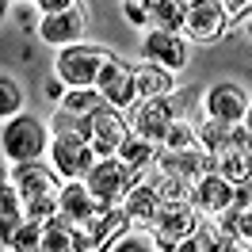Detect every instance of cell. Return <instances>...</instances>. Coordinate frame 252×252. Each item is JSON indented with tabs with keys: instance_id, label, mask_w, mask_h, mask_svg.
I'll return each mask as SVG.
<instances>
[{
	"instance_id": "cell-1",
	"label": "cell",
	"mask_w": 252,
	"mask_h": 252,
	"mask_svg": "<svg viewBox=\"0 0 252 252\" xmlns=\"http://www.w3.org/2000/svg\"><path fill=\"white\" fill-rule=\"evenodd\" d=\"M84 180H88V188H92V195L99 203L115 206V203H126V195L142 184V168L126 164V160L115 153V157H99Z\"/></svg>"
},
{
	"instance_id": "cell-2",
	"label": "cell",
	"mask_w": 252,
	"mask_h": 252,
	"mask_svg": "<svg viewBox=\"0 0 252 252\" xmlns=\"http://www.w3.org/2000/svg\"><path fill=\"white\" fill-rule=\"evenodd\" d=\"M50 160H54V172L62 180H84L92 172V164L99 160V153H95L88 134H80V130H58L54 142H50Z\"/></svg>"
},
{
	"instance_id": "cell-3",
	"label": "cell",
	"mask_w": 252,
	"mask_h": 252,
	"mask_svg": "<svg viewBox=\"0 0 252 252\" xmlns=\"http://www.w3.org/2000/svg\"><path fill=\"white\" fill-rule=\"evenodd\" d=\"M111 58H115V54H107V50H99V46H77V42H73V46H65L62 54H58L54 77H62L69 88H92Z\"/></svg>"
},
{
	"instance_id": "cell-4",
	"label": "cell",
	"mask_w": 252,
	"mask_h": 252,
	"mask_svg": "<svg viewBox=\"0 0 252 252\" xmlns=\"http://www.w3.org/2000/svg\"><path fill=\"white\" fill-rule=\"evenodd\" d=\"M126 119H130V130L149 138L153 145H164L172 123L180 119V107H176L172 95H153V99H138L126 107Z\"/></svg>"
},
{
	"instance_id": "cell-5",
	"label": "cell",
	"mask_w": 252,
	"mask_h": 252,
	"mask_svg": "<svg viewBox=\"0 0 252 252\" xmlns=\"http://www.w3.org/2000/svg\"><path fill=\"white\" fill-rule=\"evenodd\" d=\"M153 168H160V172H168V176H176V180H184V184L195 188L206 172L218 168V157H214V149H206V145H191V149L160 145L157 157H153Z\"/></svg>"
},
{
	"instance_id": "cell-6",
	"label": "cell",
	"mask_w": 252,
	"mask_h": 252,
	"mask_svg": "<svg viewBox=\"0 0 252 252\" xmlns=\"http://www.w3.org/2000/svg\"><path fill=\"white\" fill-rule=\"evenodd\" d=\"M199 225H203V210L195 206V199H164L157 218V249H180Z\"/></svg>"
},
{
	"instance_id": "cell-7",
	"label": "cell",
	"mask_w": 252,
	"mask_h": 252,
	"mask_svg": "<svg viewBox=\"0 0 252 252\" xmlns=\"http://www.w3.org/2000/svg\"><path fill=\"white\" fill-rule=\"evenodd\" d=\"M46 126L31 119V115H12L4 126V157L23 164V160H38L46 149Z\"/></svg>"
},
{
	"instance_id": "cell-8",
	"label": "cell",
	"mask_w": 252,
	"mask_h": 252,
	"mask_svg": "<svg viewBox=\"0 0 252 252\" xmlns=\"http://www.w3.org/2000/svg\"><path fill=\"white\" fill-rule=\"evenodd\" d=\"M88 123H92V134H88V138H92L99 157H115V153L123 149V142L130 138V119H126V111L115 107V103H103Z\"/></svg>"
},
{
	"instance_id": "cell-9",
	"label": "cell",
	"mask_w": 252,
	"mask_h": 252,
	"mask_svg": "<svg viewBox=\"0 0 252 252\" xmlns=\"http://www.w3.org/2000/svg\"><path fill=\"white\" fill-rule=\"evenodd\" d=\"M214 157H218V172L225 180H233V184L252 180V130L233 126V134L214 149Z\"/></svg>"
},
{
	"instance_id": "cell-10",
	"label": "cell",
	"mask_w": 252,
	"mask_h": 252,
	"mask_svg": "<svg viewBox=\"0 0 252 252\" xmlns=\"http://www.w3.org/2000/svg\"><path fill=\"white\" fill-rule=\"evenodd\" d=\"M229 12L221 0H191L188 8V23H184V34L195 38V42H214L229 31Z\"/></svg>"
},
{
	"instance_id": "cell-11",
	"label": "cell",
	"mask_w": 252,
	"mask_h": 252,
	"mask_svg": "<svg viewBox=\"0 0 252 252\" xmlns=\"http://www.w3.org/2000/svg\"><path fill=\"white\" fill-rule=\"evenodd\" d=\"M142 58L153 65H164L180 73L188 65V42H184V31H164V27H153L142 42Z\"/></svg>"
},
{
	"instance_id": "cell-12",
	"label": "cell",
	"mask_w": 252,
	"mask_h": 252,
	"mask_svg": "<svg viewBox=\"0 0 252 252\" xmlns=\"http://www.w3.org/2000/svg\"><path fill=\"white\" fill-rule=\"evenodd\" d=\"M233 195H237V184L233 180H225V176L214 168V172H206L195 188H191V199H195V206L203 210V214H221V210H229L233 206Z\"/></svg>"
},
{
	"instance_id": "cell-13",
	"label": "cell",
	"mask_w": 252,
	"mask_h": 252,
	"mask_svg": "<svg viewBox=\"0 0 252 252\" xmlns=\"http://www.w3.org/2000/svg\"><path fill=\"white\" fill-rule=\"evenodd\" d=\"M95 88L107 95V103H115V107L126 111L134 103V65L123 62V58H111V62L103 65L99 80H95Z\"/></svg>"
},
{
	"instance_id": "cell-14",
	"label": "cell",
	"mask_w": 252,
	"mask_h": 252,
	"mask_svg": "<svg viewBox=\"0 0 252 252\" xmlns=\"http://www.w3.org/2000/svg\"><path fill=\"white\" fill-rule=\"evenodd\" d=\"M180 249L184 252H225V249H245V241H241L221 218H214V221H203Z\"/></svg>"
},
{
	"instance_id": "cell-15",
	"label": "cell",
	"mask_w": 252,
	"mask_h": 252,
	"mask_svg": "<svg viewBox=\"0 0 252 252\" xmlns=\"http://www.w3.org/2000/svg\"><path fill=\"white\" fill-rule=\"evenodd\" d=\"M12 188L19 191L23 203H31V199H42V195H58V180L38 160H23V164H16V172H12Z\"/></svg>"
},
{
	"instance_id": "cell-16",
	"label": "cell",
	"mask_w": 252,
	"mask_h": 252,
	"mask_svg": "<svg viewBox=\"0 0 252 252\" xmlns=\"http://www.w3.org/2000/svg\"><path fill=\"white\" fill-rule=\"evenodd\" d=\"M249 95L245 88H237V84H214L210 92H206V111L214 115V119H225V123H245V111H249Z\"/></svg>"
},
{
	"instance_id": "cell-17",
	"label": "cell",
	"mask_w": 252,
	"mask_h": 252,
	"mask_svg": "<svg viewBox=\"0 0 252 252\" xmlns=\"http://www.w3.org/2000/svg\"><path fill=\"white\" fill-rule=\"evenodd\" d=\"M99 206H111V203H99V199H95L92 188H88V180H69L62 188V218L84 225Z\"/></svg>"
},
{
	"instance_id": "cell-18",
	"label": "cell",
	"mask_w": 252,
	"mask_h": 252,
	"mask_svg": "<svg viewBox=\"0 0 252 252\" xmlns=\"http://www.w3.org/2000/svg\"><path fill=\"white\" fill-rule=\"evenodd\" d=\"M42 42H54V46H73L84 31V12L77 4L65 8V12H54V16H42Z\"/></svg>"
},
{
	"instance_id": "cell-19",
	"label": "cell",
	"mask_w": 252,
	"mask_h": 252,
	"mask_svg": "<svg viewBox=\"0 0 252 252\" xmlns=\"http://www.w3.org/2000/svg\"><path fill=\"white\" fill-rule=\"evenodd\" d=\"M176 92V80H172V69L164 65H134V103L138 99H153V95H172Z\"/></svg>"
},
{
	"instance_id": "cell-20",
	"label": "cell",
	"mask_w": 252,
	"mask_h": 252,
	"mask_svg": "<svg viewBox=\"0 0 252 252\" xmlns=\"http://www.w3.org/2000/svg\"><path fill=\"white\" fill-rule=\"evenodd\" d=\"M126 210H130V218L134 221H142V225H157V218H160V206H164V195H160L153 184H138V188L126 195Z\"/></svg>"
},
{
	"instance_id": "cell-21",
	"label": "cell",
	"mask_w": 252,
	"mask_h": 252,
	"mask_svg": "<svg viewBox=\"0 0 252 252\" xmlns=\"http://www.w3.org/2000/svg\"><path fill=\"white\" fill-rule=\"evenodd\" d=\"M62 103V111H69V115H80V119H92L95 111L107 103V95L99 92V88H69V92L58 99Z\"/></svg>"
},
{
	"instance_id": "cell-22",
	"label": "cell",
	"mask_w": 252,
	"mask_h": 252,
	"mask_svg": "<svg viewBox=\"0 0 252 252\" xmlns=\"http://www.w3.org/2000/svg\"><path fill=\"white\" fill-rule=\"evenodd\" d=\"M188 8H191V0H149L153 27H164V31H184V23H188Z\"/></svg>"
},
{
	"instance_id": "cell-23",
	"label": "cell",
	"mask_w": 252,
	"mask_h": 252,
	"mask_svg": "<svg viewBox=\"0 0 252 252\" xmlns=\"http://www.w3.org/2000/svg\"><path fill=\"white\" fill-rule=\"evenodd\" d=\"M157 149H160V145H153L149 138H142V134H134V130H130V138L123 142L119 157H123L126 164H134V168H149L153 157H157Z\"/></svg>"
},
{
	"instance_id": "cell-24",
	"label": "cell",
	"mask_w": 252,
	"mask_h": 252,
	"mask_svg": "<svg viewBox=\"0 0 252 252\" xmlns=\"http://www.w3.org/2000/svg\"><path fill=\"white\" fill-rule=\"evenodd\" d=\"M42 241H46V221L27 218V221L16 229V237H12V249H19V252H34V249H42Z\"/></svg>"
},
{
	"instance_id": "cell-25",
	"label": "cell",
	"mask_w": 252,
	"mask_h": 252,
	"mask_svg": "<svg viewBox=\"0 0 252 252\" xmlns=\"http://www.w3.org/2000/svg\"><path fill=\"white\" fill-rule=\"evenodd\" d=\"M233 126H237V123H225V119H214V115H210V119L199 126V142H203L206 149H218V145L233 134Z\"/></svg>"
},
{
	"instance_id": "cell-26",
	"label": "cell",
	"mask_w": 252,
	"mask_h": 252,
	"mask_svg": "<svg viewBox=\"0 0 252 252\" xmlns=\"http://www.w3.org/2000/svg\"><path fill=\"white\" fill-rule=\"evenodd\" d=\"M164 145H172V149H191V145H203V142H199V130L191 123L176 119L172 130H168V138H164Z\"/></svg>"
},
{
	"instance_id": "cell-27",
	"label": "cell",
	"mask_w": 252,
	"mask_h": 252,
	"mask_svg": "<svg viewBox=\"0 0 252 252\" xmlns=\"http://www.w3.org/2000/svg\"><path fill=\"white\" fill-rule=\"evenodd\" d=\"M107 249H115V252H130V249H157V237H153V233H145V229H134V233L126 229L123 237H115V241H111Z\"/></svg>"
},
{
	"instance_id": "cell-28",
	"label": "cell",
	"mask_w": 252,
	"mask_h": 252,
	"mask_svg": "<svg viewBox=\"0 0 252 252\" xmlns=\"http://www.w3.org/2000/svg\"><path fill=\"white\" fill-rule=\"evenodd\" d=\"M19 107H23V92H19V84L12 77L0 80V111L12 119V115H19Z\"/></svg>"
},
{
	"instance_id": "cell-29",
	"label": "cell",
	"mask_w": 252,
	"mask_h": 252,
	"mask_svg": "<svg viewBox=\"0 0 252 252\" xmlns=\"http://www.w3.org/2000/svg\"><path fill=\"white\" fill-rule=\"evenodd\" d=\"M123 16L134 27H153V12H149V0H123Z\"/></svg>"
},
{
	"instance_id": "cell-30",
	"label": "cell",
	"mask_w": 252,
	"mask_h": 252,
	"mask_svg": "<svg viewBox=\"0 0 252 252\" xmlns=\"http://www.w3.org/2000/svg\"><path fill=\"white\" fill-rule=\"evenodd\" d=\"M225 4V12H229V19H241L252 12V0H221Z\"/></svg>"
},
{
	"instance_id": "cell-31",
	"label": "cell",
	"mask_w": 252,
	"mask_h": 252,
	"mask_svg": "<svg viewBox=\"0 0 252 252\" xmlns=\"http://www.w3.org/2000/svg\"><path fill=\"white\" fill-rule=\"evenodd\" d=\"M77 0H38V12L42 16H54V12H65V8H73Z\"/></svg>"
},
{
	"instance_id": "cell-32",
	"label": "cell",
	"mask_w": 252,
	"mask_h": 252,
	"mask_svg": "<svg viewBox=\"0 0 252 252\" xmlns=\"http://www.w3.org/2000/svg\"><path fill=\"white\" fill-rule=\"evenodd\" d=\"M46 92H50V99H62V95L69 92V84H65L62 77H54V80H50V84H46Z\"/></svg>"
},
{
	"instance_id": "cell-33",
	"label": "cell",
	"mask_w": 252,
	"mask_h": 252,
	"mask_svg": "<svg viewBox=\"0 0 252 252\" xmlns=\"http://www.w3.org/2000/svg\"><path fill=\"white\" fill-rule=\"evenodd\" d=\"M245 126L252 130V103H249V111H245Z\"/></svg>"
},
{
	"instance_id": "cell-34",
	"label": "cell",
	"mask_w": 252,
	"mask_h": 252,
	"mask_svg": "<svg viewBox=\"0 0 252 252\" xmlns=\"http://www.w3.org/2000/svg\"><path fill=\"white\" fill-rule=\"evenodd\" d=\"M249 38H252V23H249Z\"/></svg>"
}]
</instances>
